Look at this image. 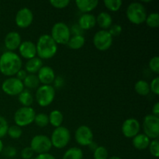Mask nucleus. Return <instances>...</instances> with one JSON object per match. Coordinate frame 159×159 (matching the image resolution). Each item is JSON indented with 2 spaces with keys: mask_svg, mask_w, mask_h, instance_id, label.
Wrapping results in <instances>:
<instances>
[{
  "mask_svg": "<svg viewBox=\"0 0 159 159\" xmlns=\"http://www.w3.org/2000/svg\"><path fill=\"white\" fill-rule=\"evenodd\" d=\"M79 25L82 30H88L96 25V17L91 13H84L79 20Z\"/></svg>",
  "mask_w": 159,
  "mask_h": 159,
  "instance_id": "nucleus-18",
  "label": "nucleus"
},
{
  "mask_svg": "<svg viewBox=\"0 0 159 159\" xmlns=\"http://www.w3.org/2000/svg\"><path fill=\"white\" fill-rule=\"evenodd\" d=\"M1 89L8 96H19L24 90V85L22 81L16 77H9L2 82Z\"/></svg>",
  "mask_w": 159,
  "mask_h": 159,
  "instance_id": "nucleus-10",
  "label": "nucleus"
},
{
  "mask_svg": "<svg viewBox=\"0 0 159 159\" xmlns=\"http://www.w3.org/2000/svg\"><path fill=\"white\" fill-rule=\"evenodd\" d=\"M108 159H122V158H120V157L118 156H111L110 157V158H108Z\"/></svg>",
  "mask_w": 159,
  "mask_h": 159,
  "instance_id": "nucleus-48",
  "label": "nucleus"
},
{
  "mask_svg": "<svg viewBox=\"0 0 159 159\" xmlns=\"http://www.w3.org/2000/svg\"><path fill=\"white\" fill-rule=\"evenodd\" d=\"M18 100L23 107H29L34 102V96L29 90L24 89L20 94H19Z\"/></svg>",
  "mask_w": 159,
  "mask_h": 159,
  "instance_id": "nucleus-25",
  "label": "nucleus"
},
{
  "mask_svg": "<svg viewBox=\"0 0 159 159\" xmlns=\"http://www.w3.org/2000/svg\"><path fill=\"white\" fill-rule=\"evenodd\" d=\"M3 150H4L5 155L8 158H14L16 155V148L12 147V146H9V147L6 148Z\"/></svg>",
  "mask_w": 159,
  "mask_h": 159,
  "instance_id": "nucleus-41",
  "label": "nucleus"
},
{
  "mask_svg": "<svg viewBox=\"0 0 159 159\" xmlns=\"http://www.w3.org/2000/svg\"><path fill=\"white\" fill-rule=\"evenodd\" d=\"M9 124L4 116H0V139L4 138L7 134Z\"/></svg>",
  "mask_w": 159,
  "mask_h": 159,
  "instance_id": "nucleus-35",
  "label": "nucleus"
},
{
  "mask_svg": "<svg viewBox=\"0 0 159 159\" xmlns=\"http://www.w3.org/2000/svg\"><path fill=\"white\" fill-rule=\"evenodd\" d=\"M34 21V13L28 8H22L16 14L15 22L18 27L25 29L32 24Z\"/></svg>",
  "mask_w": 159,
  "mask_h": 159,
  "instance_id": "nucleus-13",
  "label": "nucleus"
},
{
  "mask_svg": "<svg viewBox=\"0 0 159 159\" xmlns=\"http://www.w3.org/2000/svg\"><path fill=\"white\" fill-rule=\"evenodd\" d=\"M55 97V89L51 85H42L37 89L35 99L41 107L51 105Z\"/></svg>",
  "mask_w": 159,
  "mask_h": 159,
  "instance_id": "nucleus-4",
  "label": "nucleus"
},
{
  "mask_svg": "<svg viewBox=\"0 0 159 159\" xmlns=\"http://www.w3.org/2000/svg\"><path fill=\"white\" fill-rule=\"evenodd\" d=\"M70 31H71V34H73V36L82 35V30L81 29L80 26L78 24H75L74 26L71 27V29H70Z\"/></svg>",
  "mask_w": 159,
  "mask_h": 159,
  "instance_id": "nucleus-42",
  "label": "nucleus"
},
{
  "mask_svg": "<svg viewBox=\"0 0 159 159\" xmlns=\"http://www.w3.org/2000/svg\"><path fill=\"white\" fill-rule=\"evenodd\" d=\"M134 90L138 95L146 96L150 93V86L149 83L144 80H139L135 83Z\"/></svg>",
  "mask_w": 159,
  "mask_h": 159,
  "instance_id": "nucleus-26",
  "label": "nucleus"
},
{
  "mask_svg": "<svg viewBox=\"0 0 159 159\" xmlns=\"http://www.w3.org/2000/svg\"><path fill=\"white\" fill-rule=\"evenodd\" d=\"M96 23L103 30H107L113 25V19L110 13L102 12L96 17Z\"/></svg>",
  "mask_w": 159,
  "mask_h": 159,
  "instance_id": "nucleus-22",
  "label": "nucleus"
},
{
  "mask_svg": "<svg viewBox=\"0 0 159 159\" xmlns=\"http://www.w3.org/2000/svg\"><path fill=\"white\" fill-rule=\"evenodd\" d=\"M64 79L63 78L61 77H57L55 78L54 81V86L57 87V88H61V87L63 86L64 85Z\"/></svg>",
  "mask_w": 159,
  "mask_h": 159,
  "instance_id": "nucleus-45",
  "label": "nucleus"
},
{
  "mask_svg": "<svg viewBox=\"0 0 159 159\" xmlns=\"http://www.w3.org/2000/svg\"><path fill=\"white\" fill-rule=\"evenodd\" d=\"M22 43L21 36L16 31H11L6 34L4 39V44L8 51H13L18 49Z\"/></svg>",
  "mask_w": 159,
  "mask_h": 159,
  "instance_id": "nucleus-16",
  "label": "nucleus"
},
{
  "mask_svg": "<svg viewBox=\"0 0 159 159\" xmlns=\"http://www.w3.org/2000/svg\"><path fill=\"white\" fill-rule=\"evenodd\" d=\"M144 134L150 139H158L159 137V117L152 114L144 116L143 120Z\"/></svg>",
  "mask_w": 159,
  "mask_h": 159,
  "instance_id": "nucleus-8",
  "label": "nucleus"
},
{
  "mask_svg": "<svg viewBox=\"0 0 159 159\" xmlns=\"http://www.w3.org/2000/svg\"><path fill=\"white\" fill-rule=\"evenodd\" d=\"M22 66L21 57L13 51H6L0 56V72L4 75L14 77Z\"/></svg>",
  "mask_w": 159,
  "mask_h": 159,
  "instance_id": "nucleus-1",
  "label": "nucleus"
},
{
  "mask_svg": "<svg viewBox=\"0 0 159 159\" xmlns=\"http://www.w3.org/2000/svg\"><path fill=\"white\" fill-rule=\"evenodd\" d=\"M141 124L135 118H128L123 123L121 130L124 136L127 138H133L139 134Z\"/></svg>",
  "mask_w": 159,
  "mask_h": 159,
  "instance_id": "nucleus-14",
  "label": "nucleus"
},
{
  "mask_svg": "<svg viewBox=\"0 0 159 159\" xmlns=\"http://www.w3.org/2000/svg\"><path fill=\"white\" fill-rule=\"evenodd\" d=\"M30 147L34 151V153L40 155L48 153L52 148V144L51 139L47 135L37 134L31 139Z\"/></svg>",
  "mask_w": 159,
  "mask_h": 159,
  "instance_id": "nucleus-9",
  "label": "nucleus"
},
{
  "mask_svg": "<svg viewBox=\"0 0 159 159\" xmlns=\"http://www.w3.org/2000/svg\"><path fill=\"white\" fill-rule=\"evenodd\" d=\"M27 75H28V73L25 71V69H20V71L16 73V78L18 79L19 80L23 82V80L26 79Z\"/></svg>",
  "mask_w": 159,
  "mask_h": 159,
  "instance_id": "nucleus-43",
  "label": "nucleus"
},
{
  "mask_svg": "<svg viewBox=\"0 0 159 159\" xmlns=\"http://www.w3.org/2000/svg\"><path fill=\"white\" fill-rule=\"evenodd\" d=\"M24 88L26 87L29 89H35L40 86V81L37 75L28 74L26 79L23 82Z\"/></svg>",
  "mask_w": 159,
  "mask_h": 159,
  "instance_id": "nucleus-27",
  "label": "nucleus"
},
{
  "mask_svg": "<svg viewBox=\"0 0 159 159\" xmlns=\"http://www.w3.org/2000/svg\"><path fill=\"white\" fill-rule=\"evenodd\" d=\"M19 52H20V57H23L25 59L30 60L34 58L37 56V48L36 43L30 40H25L21 43L19 47Z\"/></svg>",
  "mask_w": 159,
  "mask_h": 159,
  "instance_id": "nucleus-15",
  "label": "nucleus"
},
{
  "mask_svg": "<svg viewBox=\"0 0 159 159\" xmlns=\"http://www.w3.org/2000/svg\"><path fill=\"white\" fill-rule=\"evenodd\" d=\"M99 1L96 0H77L75 5L79 10L84 13H89L97 7Z\"/></svg>",
  "mask_w": 159,
  "mask_h": 159,
  "instance_id": "nucleus-20",
  "label": "nucleus"
},
{
  "mask_svg": "<svg viewBox=\"0 0 159 159\" xmlns=\"http://www.w3.org/2000/svg\"><path fill=\"white\" fill-rule=\"evenodd\" d=\"M83 152L82 149L77 147L70 148L64 154L62 159H82Z\"/></svg>",
  "mask_w": 159,
  "mask_h": 159,
  "instance_id": "nucleus-28",
  "label": "nucleus"
},
{
  "mask_svg": "<svg viewBox=\"0 0 159 159\" xmlns=\"http://www.w3.org/2000/svg\"><path fill=\"white\" fill-rule=\"evenodd\" d=\"M7 134L12 139H19L23 135V130L20 127L17 125H12L9 127Z\"/></svg>",
  "mask_w": 159,
  "mask_h": 159,
  "instance_id": "nucleus-32",
  "label": "nucleus"
},
{
  "mask_svg": "<svg viewBox=\"0 0 159 159\" xmlns=\"http://www.w3.org/2000/svg\"><path fill=\"white\" fill-rule=\"evenodd\" d=\"M150 86V91L152 92L154 94L158 96L159 95V77H155V79H152L151 83L149 84Z\"/></svg>",
  "mask_w": 159,
  "mask_h": 159,
  "instance_id": "nucleus-38",
  "label": "nucleus"
},
{
  "mask_svg": "<svg viewBox=\"0 0 159 159\" xmlns=\"http://www.w3.org/2000/svg\"><path fill=\"white\" fill-rule=\"evenodd\" d=\"M152 115L159 117V102H157L154 104L152 107Z\"/></svg>",
  "mask_w": 159,
  "mask_h": 159,
  "instance_id": "nucleus-46",
  "label": "nucleus"
},
{
  "mask_svg": "<svg viewBox=\"0 0 159 159\" xmlns=\"http://www.w3.org/2000/svg\"><path fill=\"white\" fill-rule=\"evenodd\" d=\"M108 32L112 37H117L122 33V27L119 24H113L109 28Z\"/></svg>",
  "mask_w": 159,
  "mask_h": 159,
  "instance_id": "nucleus-39",
  "label": "nucleus"
},
{
  "mask_svg": "<svg viewBox=\"0 0 159 159\" xmlns=\"http://www.w3.org/2000/svg\"><path fill=\"white\" fill-rule=\"evenodd\" d=\"M126 16L129 21L135 25H140L145 22L147 18V11L141 2H131L127 8Z\"/></svg>",
  "mask_w": 159,
  "mask_h": 159,
  "instance_id": "nucleus-3",
  "label": "nucleus"
},
{
  "mask_svg": "<svg viewBox=\"0 0 159 159\" xmlns=\"http://www.w3.org/2000/svg\"><path fill=\"white\" fill-rule=\"evenodd\" d=\"M93 44L99 51H106L110 49L113 44V37L108 30H101L95 34L93 37Z\"/></svg>",
  "mask_w": 159,
  "mask_h": 159,
  "instance_id": "nucleus-11",
  "label": "nucleus"
},
{
  "mask_svg": "<svg viewBox=\"0 0 159 159\" xmlns=\"http://www.w3.org/2000/svg\"><path fill=\"white\" fill-rule=\"evenodd\" d=\"M93 158L94 159H108V151L103 146H98L93 152Z\"/></svg>",
  "mask_w": 159,
  "mask_h": 159,
  "instance_id": "nucleus-33",
  "label": "nucleus"
},
{
  "mask_svg": "<svg viewBox=\"0 0 159 159\" xmlns=\"http://www.w3.org/2000/svg\"><path fill=\"white\" fill-rule=\"evenodd\" d=\"M145 23L149 27L158 28L159 26V15L158 12H152L148 15Z\"/></svg>",
  "mask_w": 159,
  "mask_h": 159,
  "instance_id": "nucleus-29",
  "label": "nucleus"
},
{
  "mask_svg": "<svg viewBox=\"0 0 159 159\" xmlns=\"http://www.w3.org/2000/svg\"><path fill=\"white\" fill-rule=\"evenodd\" d=\"M149 68L151 71H153L154 73L158 74L159 73V57L158 56L153 57L151 58L149 61Z\"/></svg>",
  "mask_w": 159,
  "mask_h": 159,
  "instance_id": "nucleus-37",
  "label": "nucleus"
},
{
  "mask_svg": "<svg viewBox=\"0 0 159 159\" xmlns=\"http://www.w3.org/2000/svg\"><path fill=\"white\" fill-rule=\"evenodd\" d=\"M151 142V139L148 136H146L144 133L138 134L134 138H132V144L136 149L139 151L145 150L148 148L149 144Z\"/></svg>",
  "mask_w": 159,
  "mask_h": 159,
  "instance_id": "nucleus-19",
  "label": "nucleus"
},
{
  "mask_svg": "<svg viewBox=\"0 0 159 159\" xmlns=\"http://www.w3.org/2000/svg\"><path fill=\"white\" fill-rule=\"evenodd\" d=\"M0 90H1V87H0Z\"/></svg>",
  "mask_w": 159,
  "mask_h": 159,
  "instance_id": "nucleus-49",
  "label": "nucleus"
},
{
  "mask_svg": "<svg viewBox=\"0 0 159 159\" xmlns=\"http://www.w3.org/2000/svg\"><path fill=\"white\" fill-rule=\"evenodd\" d=\"M50 4L55 9H61L66 8L70 4L69 0H51Z\"/></svg>",
  "mask_w": 159,
  "mask_h": 159,
  "instance_id": "nucleus-36",
  "label": "nucleus"
},
{
  "mask_svg": "<svg viewBox=\"0 0 159 159\" xmlns=\"http://www.w3.org/2000/svg\"><path fill=\"white\" fill-rule=\"evenodd\" d=\"M34 154V151L31 149L30 147H26L22 150L21 157L23 159H32Z\"/></svg>",
  "mask_w": 159,
  "mask_h": 159,
  "instance_id": "nucleus-40",
  "label": "nucleus"
},
{
  "mask_svg": "<svg viewBox=\"0 0 159 159\" xmlns=\"http://www.w3.org/2000/svg\"><path fill=\"white\" fill-rule=\"evenodd\" d=\"M3 149H4V146H3V143H2V140L0 139V153H1V152H2Z\"/></svg>",
  "mask_w": 159,
  "mask_h": 159,
  "instance_id": "nucleus-47",
  "label": "nucleus"
},
{
  "mask_svg": "<svg viewBox=\"0 0 159 159\" xmlns=\"http://www.w3.org/2000/svg\"><path fill=\"white\" fill-rule=\"evenodd\" d=\"M48 118H49V124L55 128L61 127L64 120L63 114L58 110H52L48 115Z\"/></svg>",
  "mask_w": 159,
  "mask_h": 159,
  "instance_id": "nucleus-23",
  "label": "nucleus"
},
{
  "mask_svg": "<svg viewBox=\"0 0 159 159\" xmlns=\"http://www.w3.org/2000/svg\"><path fill=\"white\" fill-rule=\"evenodd\" d=\"M34 122L38 127H45L49 124V118H48V115L43 113H37V114H36Z\"/></svg>",
  "mask_w": 159,
  "mask_h": 159,
  "instance_id": "nucleus-30",
  "label": "nucleus"
},
{
  "mask_svg": "<svg viewBox=\"0 0 159 159\" xmlns=\"http://www.w3.org/2000/svg\"><path fill=\"white\" fill-rule=\"evenodd\" d=\"M43 66V61L41 59L38 57H35L27 61L25 65V71L29 74L35 75Z\"/></svg>",
  "mask_w": 159,
  "mask_h": 159,
  "instance_id": "nucleus-21",
  "label": "nucleus"
},
{
  "mask_svg": "<svg viewBox=\"0 0 159 159\" xmlns=\"http://www.w3.org/2000/svg\"><path fill=\"white\" fill-rule=\"evenodd\" d=\"M75 139L81 146H89L93 142V133L89 127L82 125L76 129Z\"/></svg>",
  "mask_w": 159,
  "mask_h": 159,
  "instance_id": "nucleus-12",
  "label": "nucleus"
},
{
  "mask_svg": "<svg viewBox=\"0 0 159 159\" xmlns=\"http://www.w3.org/2000/svg\"><path fill=\"white\" fill-rule=\"evenodd\" d=\"M36 48L37 55L41 60L52 58L57 51V44L49 34L40 36L36 43Z\"/></svg>",
  "mask_w": 159,
  "mask_h": 159,
  "instance_id": "nucleus-2",
  "label": "nucleus"
},
{
  "mask_svg": "<svg viewBox=\"0 0 159 159\" xmlns=\"http://www.w3.org/2000/svg\"><path fill=\"white\" fill-rule=\"evenodd\" d=\"M123 2L121 0H106L104 5L106 8L111 12H117L122 6Z\"/></svg>",
  "mask_w": 159,
  "mask_h": 159,
  "instance_id": "nucleus-31",
  "label": "nucleus"
},
{
  "mask_svg": "<svg viewBox=\"0 0 159 159\" xmlns=\"http://www.w3.org/2000/svg\"><path fill=\"white\" fill-rule=\"evenodd\" d=\"M85 39L83 37V35L72 36L68 40L67 45H68V48L72 50H79L85 45Z\"/></svg>",
  "mask_w": 159,
  "mask_h": 159,
  "instance_id": "nucleus-24",
  "label": "nucleus"
},
{
  "mask_svg": "<svg viewBox=\"0 0 159 159\" xmlns=\"http://www.w3.org/2000/svg\"><path fill=\"white\" fill-rule=\"evenodd\" d=\"M34 159H56L54 155L50 153H44L38 155Z\"/></svg>",
  "mask_w": 159,
  "mask_h": 159,
  "instance_id": "nucleus-44",
  "label": "nucleus"
},
{
  "mask_svg": "<svg viewBox=\"0 0 159 159\" xmlns=\"http://www.w3.org/2000/svg\"><path fill=\"white\" fill-rule=\"evenodd\" d=\"M37 75L42 85H51L56 78L54 69L50 66L42 67Z\"/></svg>",
  "mask_w": 159,
  "mask_h": 159,
  "instance_id": "nucleus-17",
  "label": "nucleus"
},
{
  "mask_svg": "<svg viewBox=\"0 0 159 159\" xmlns=\"http://www.w3.org/2000/svg\"><path fill=\"white\" fill-rule=\"evenodd\" d=\"M149 152L152 156L158 158L159 156V141L158 139H155L151 141L148 146Z\"/></svg>",
  "mask_w": 159,
  "mask_h": 159,
  "instance_id": "nucleus-34",
  "label": "nucleus"
},
{
  "mask_svg": "<svg viewBox=\"0 0 159 159\" xmlns=\"http://www.w3.org/2000/svg\"><path fill=\"white\" fill-rule=\"evenodd\" d=\"M36 112L31 107H22L19 108L14 113V122L16 125L20 127H26L34 123Z\"/></svg>",
  "mask_w": 159,
  "mask_h": 159,
  "instance_id": "nucleus-7",
  "label": "nucleus"
},
{
  "mask_svg": "<svg viewBox=\"0 0 159 159\" xmlns=\"http://www.w3.org/2000/svg\"><path fill=\"white\" fill-rule=\"evenodd\" d=\"M52 147L62 149L66 147L71 140V133L67 127L61 126L54 130L50 138Z\"/></svg>",
  "mask_w": 159,
  "mask_h": 159,
  "instance_id": "nucleus-6",
  "label": "nucleus"
},
{
  "mask_svg": "<svg viewBox=\"0 0 159 159\" xmlns=\"http://www.w3.org/2000/svg\"><path fill=\"white\" fill-rule=\"evenodd\" d=\"M51 37L57 44H67L71 37L70 28L66 23L57 22L51 28Z\"/></svg>",
  "mask_w": 159,
  "mask_h": 159,
  "instance_id": "nucleus-5",
  "label": "nucleus"
}]
</instances>
